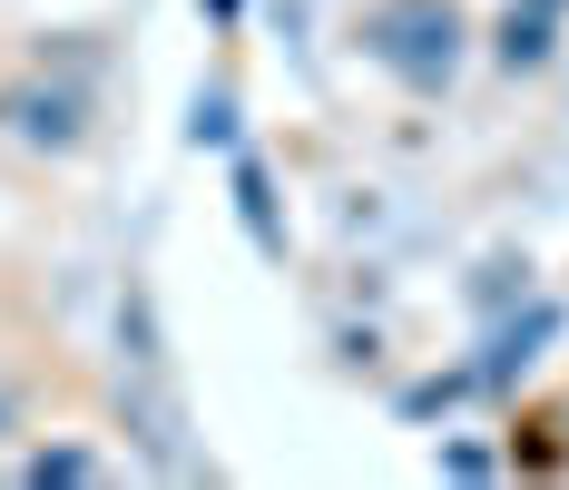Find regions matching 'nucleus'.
<instances>
[{"label": "nucleus", "mask_w": 569, "mask_h": 490, "mask_svg": "<svg viewBox=\"0 0 569 490\" xmlns=\"http://www.w3.org/2000/svg\"><path fill=\"white\" fill-rule=\"evenodd\" d=\"M0 128H20V138H40V148H79V99L69 89H20V99H0Z\"/></svg>", "instance_id": "obj_2"}, {"label": "nucleus", "mask_w": 569, "mask_h": 490, "mask_svg": "<svg viewBox=\"0 0 569 490\" xmlns=\"http://www.w3.org/2000/svg\"><path fill=\"white\" fill-rule=\"evenodd\" d=\"M89 471H99L89 451H40V461H30V481H89Z\"/></svg>", "instance_id": "obj_3"}, {"label": "nucleus", "mask_w": 569, "mask_h": 490, "mask_svg": "<svg viewBox=\"0 0 569 490\" xmlns=\"http://www.w3.org/2000/svg\"><path fill=\"white\" fill-rule=\"evenodd\" d=\"M0 422H10V392H0Z\"/></svg>", "instance_id": "obj_4"}, {"label": "nucleus", "mask_w": 569, "mask_h": 490, "mask_svg": "<svg viewBox=\"0 0 569 490\" xmlns=\"http://www.w3.org/2000/svg\"><path fill=\"white\" fill-rule=\"evenodd\" d=\"M363 40H373V59H383L393 79L442 89L452 59H461V20H452V0H383V10L363 20Z\"/></svg>", "instance_id": "obj_1"}]
</instances>
